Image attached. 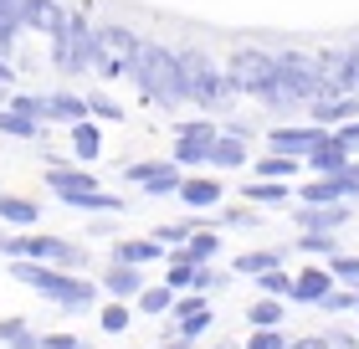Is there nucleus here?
<instances>
[{
	"mask_svg": "<svg viewBox=\"0 0 359 349\" xmlns=\"http://www.w3.org/2000/svg\"><path fill=\"white\" fill-rule=\"evenodd\" d=\"M205 324H210V303H205V293H185V298H175V308L165 313V334H185V339H201L205 334Z\"/></svg>",
	"mask_w": 359,
	"mask_h": 349,
	"instance_id": "obj_11",
	"label": "nucleus"
},
{
	"mask_svg": "<svg viewBox=\"0 0 359 349\" xmlns=\"http://www.w3.org/2000/svg\"><path fill=\"white\" fill-rule=\"evenodd\" d=\"M21 257H41V262H57L67 272H88V246L72 242V237H26V252Z\"/></svg>",
	"mask_w": 359,
	"mask_h": 349,
	"instance_id": "obj_10",
	"label": "nucleus"
},
{
	"mask_svg": "<svg viewBox=\"0 0 359 349\" xmlns=\"http://www.w3.org/2000/svg\"><path fill=\"white\" fill-rule=\"evenodd\" d=\"M221 221H226V226H257V211H252V201H247V206L221 211Z\"/></svg>",
	"mask_w": 359,
	"mask_h": 349,
	"instance_id": "obj_44",
	"label": "nucleus"
},
{
	"mask_svg": "<svg viewBox=\"0 0 359 349\" xmlns=\"http://www.w3.org/2000/svg\"><path fill=\"white\" fill-rule=\"evenodd\" d=\"M0 134L6 139H41V119H31V113H21L15 103L0 108Z\"/></svg>",
	"mask_w": 359,
	"mask_h": 349,
	"instance_id": "obj_26",
	"label": "nucleus"
},
{
	"mask_svg": "<svg viewBox=\"0 0 359 349\" xmlns=\"http://www.w3.org/2000/svg\"><path fill=\"white\" fill-rule=\"evenodd\" d=\"M46 349H83L77 334H46Z\"/></svg>",
	"mask_w": 359,
	"mask_h": 349,
	"instance_id": "obj_47",
	"label": "nucleus"
},
{
	"mask_svg": "<svg viewBox=\"0 0 359 349\" xmlns=\"http://www.w3.org/2000/svg\"><path fill=\"white\" fill-rule=\"evenodd\" d=\"M52 62H57L67 77L83 72L88 62H93V26L83 21V15H67V26L52 37Z\"/></svg>",
	"mask_w": 359,
	"mask_h": 349,
	"instance_id": "obj_7",
	"label": "nucleus"
},
{
	"mask_svg": "<svg viewBox=\"0 0 359 349\" xmlns=\"http://www.w3.org/2000/svg\"><path fill=\"white\" fill-rule=\"evenodd\" d=\"M267 268H283V252H241L231 262L236 277H257V272H267Z\"/></svg>",
	"mask_w": 359,
	"mask_h": 349,
	"instance_id": "obj_31",
	"label": "nucleus"
},
{
	"mask_svg": "<svg viewBox=\"0 0 359 349\" xmlns=\"http://www.w3.org/2000/svg\"><path fill=\"white\" fill-rule=\"evenodd\" d=\"M298 252H308V257H339V242H334V231H303L298 242Z\"/></svg>",
	"mask_w": 359,
	"mask_h": 349,
	"instance_id": "obj_32",
	"label": "nucleus"
},
{
	"mask_svg": "<svg viewBox=\"0 0 359 349\" xmlns=\"http://www.w3.org/2000/svg\"><path fill=\"white\" fill-rule=\"evenodd\" d=\"M185 252H190V262H216V252H221V237H216V231H190Z\"/></svg>",
	"mask_w": 359,
	"mask_h": 349,
	"instance_id": "obj_33",
	"label": "nucleus"
},
{
	"mask_svg": "<svg viewBox=\"0 0 359 349\" xmlns=\"http://www.w3.org/2000/svg\"><path fill=\"white\" fill-rule=\"evenodd\" d=\"M318 308H323V313H349V308H359V298H354V293H339V288H329Z\"/></svg>",
	"mask_w": 359,
	"mask_h": 349,
	"instance_id": "obj_39",
	"label": "nucleus"
},
{
	"mask_svg": "<svg viewBox=\"0 0 359 349\" xmlns=\"http://www.w3.org/2000/svg\"><path fill=\"white\" fill-rule=\"evenodd\" d=\"M323 139H329V129H323V124H308V129H292V124H287V129H272V134H267L272 149H283V154H298V159H308Z\"/></svg>",
	"mask_w": 359,
	"mask_h": 349,
	"instance_id": "obj_15",
	"label": "nucleus"
},
{
	"mask_svg": "<svg viewBox=\"0 0 359 349\" xmlns=\"http://www.w3.org/2000/svg\"><path fill=\"white\" fill-rule=\"evenodd\" d=\"M123 180H134L144 195H180L185 164H175V159H139V164H123Z\"/></svg>",
	"mask_w": 359,
	"mask_h": 349,
	"instance_id": "obj_8",
	"label": "nucleus"
},
{
	"mask_svg": "<svg viewBox=\"0 0 359 349\" xmlns=\"http://www.w3.org/2000/svg\"><path fill=\"white\" fill-rule=\"evenodd\" d=\"M241 195H247L252 206H287V201H292L298 190H292L287 180H262V175H257V180H252V185L241 190Z\"/></svg>",
	"mask_w": 359,
	"mask_h": 349,
	"instance_id": "obj_24",
	"label": "nucleus"
},
{
	"mask_svg": "<svg viewBox=\"0 0 359 349\" xmlns=\"http://www.w3.org/2000/svg\"><path fill=\"white\" fill-rule=\"evenodd\" d=\"M128 82L149 98L154 108H180V103H190V88H185V67H180V52H165V46H154V41H144L139 46V57H134V67H128Z\"/></svg>",
	"mask_w": 359,
	"mask_h": 349,
	"instance_id": "obj_2",
	"label": "nucleus"
},
{
	"mask_svg": "<svg viewBox=\"0 0 359 349\" xmlns=\"http://www.w3.org/2000/svg\"><path fill=\"white\" fill-rule=\"evenodd\" d=\"M190 344H195V339H185V334H170V344H165V349H190Z\"/></svg>",
	"mask_w": 359,
	"mask_h": 349,
	"instance_id": "obj_49",
	"label": "nucleus"
},
{
	"mask_svg": "<svg viewBox=\"0 0 359 349\" xmlns=\"http://www.w3.org/2000/svg\"><path fill=\"white\" fill-rule=\"evenodd\" d=\"M247 134H231V129H226V134H216V144H210V170H241V164H247Z\"/></svg>",
	"mask_w": 359,
	"mask_h": 349,
	"instance_id": "obj_20",
	"label": "nucleus"
},
{
	"mask_svg": "<svg viewBox=\"0 0 359 349\" xmlns=\"http://www.w3.org/2000/svg\"><path fill=\"white\" fill-rule=\"evenodd\" d=\"M21 6H26V0H0V15H15V21H21ZM26 26V21H21Z\"/></svg>",
	"mask_w": 359,
	"mask_h": 349,
	"instance_id": "obj_48",
	"label": "nucleus"
},
{
	"mask_svg": "<svg viewBox=\"0 0 359 349\" xmlns=\"http://www.w3.org/2000/svg\"><path fill=\"white\" fill-rule=\"evenodd\" d=\"M97 282H103V293H108V298H123V303L149 288V277H144L139 262H113V257H108V268H103V277H97Z\"/></svg>",
	"mask_w": 359,
	"mask_h": 349,
	"instance_id": "obj_14",
	"label": "nucleus"
},
{
	"mask_svg": "<svg viewBox=\"0 0 359 349\" xmlns=\"http://www.w3.org/2000/svg\"><path fill=\"white\" fill-rule=\"evenodd\" d=\"M108 257L113 262H139V268H149V262H165L170 257V246L159 242V237H118L108 246Z\"/></svg>",
	"mask_w": 359,
	"mask_h": 349,
	"instance_id": "obj_16",
	"label": "nucleus"
},
{
	"mask_svg": "<svg viewBox=\"0 0 359 349\" xmlns=\"http://www.w3.org/2000/svg\"><path fill=\"white\" fill-rule=\"evenodd\" d=\"M247 349H287V334H277V329H252Z\"/></svg>",
	"mask_w": 359,
	"mask_h": 349,
	"instance_id": "obj_41",
	"label": "nucleus"
},
{
	"mask_svg": "<svg viewBox=\"0 0 359 349\" xmlns=\"http://www.w3.org/2000/svg\"><path fill=\"white\" fill-rule=\"evenodd\" d=\"M210 349H231V344H210Z\"/></svg>",
	"mask_w": 359,
	"mask_h": 349,
	"instance_id": "obj_51",
	"label": "nucleus"
},
{
	"mask_svg": "<svg viewBox=\"0 0 359 349\" xmlns=\"http://www.w3.org/2000/svg\"><path fill=\"white\" fill-rule=\"evenodd\" d=\"M210 144H216V124H210V119L175 124V164H185V170L210 164Z\"/></svg>",
	"mask_w": 359,
	"mask_h": 349,
	"instance_id": "obj_9",
	"label": "nucleus"
},
{
	"mask_svg": "<svg viewBox=\"0 0 359 349\" xmlns=\"http://www.w3.org/2000/svg\"><path fill=\"white\" fill-rule=\"evenodd\" d=\"M257 175H262V180H292V175H298V154L272 149L267 159H257Z\"/></svg>",
	"mask_w": 359,
	"mask_h": 349,
	"instance_id": "obj_30",
	"label": "nucleus"
},
{
	"mask_svg": "<svg viewBox=\"0 0 359 349\" xmlns=\"http://www.w3.org/2000/svg\"><path fill=\"white\" fill-rule=\"evenodd\" d=\"M334 134H339V139H344L349 149H359V119H349V124H339V129H334Z\"/></svg>",
	"mask_w": 359,
	"mask_h": 349,
	"instance_id": "obj_46",
	"label": "nucleus"
},
{
	"mask_svg": "<svg viewBox=\"0 0 359 349\" xmlns=\"http://www.w3.org/2000/svg\"><path fill=\"white\" fill-rule=\"evenodd\" d=\"M21 21H15V15H0V57H11L15 52V37H21Z\"/></svg>",
	"mask_w": 359,
	"mask_h": 349,
	"instance_id": "obj_40",
	"label": "nucleus"
},
{
	"mask_svg": "<svg viewBox=\"0 0 359 349\" xmlns=\"http://www.w3.org/2000/svg\"><path fill=\"white\" fill-rule=\"evenodd\" d=\"M26 329H31V324L21 319V313H11V319H0V344H15V339L26 334Z\"/></svg>",
	"mask_w": 359,
	"mask_h": 349,
	"instance_id": "obj_42",
	"label": "nucleus"
},
{
	"mask_svg": "<svg viewBox=\"0 0 359 349\" xmlns=\"http://www.w3.org/2000/svg\"><path fill=\"white\" fill-rule=\"evenodd\" d=\"M334 272L329 268H308V272H298V288H292V298H298V303H323V293L334 288Z\"/></svg>",
	"mask_w": 359,
	"mask_h": 349,
	"instance_id": "obj_25",
	"label": "nucleus"
},
{
	"mask_svg": "<svg viewBox=\"0 0 359 349\" xmlns=\"http://www.w3.org/2000/svg\"><path fill=\"white\" fill-rule=\"evenodd\" d=\"M329 272L344 282H359V257H329Z\"/></svg>",
	"mask_w": 359,
	"mask_h": 349,
	"instance_id": "obj_43",
	"label": "nucleus"
},
{
	"mask_svg": "<svg viewBox=\"0 0 359 349\" xmlns=\"http://www.w3.org/2000/svg\"><path fill=\"white\" fill-rule=\"evenodd\" d=\"M180 67H185V88H190V103H201V108H226V98H231L236 88H231V77H226L216 62H210L205 52H180Z\"/></svg>",
	"mask_w": 359,
	"mask_h": 349,
	"instance_id": "obj_5",
	"label": "nucleus"
},
{
	"mask_svg": "<svg viewBox=\"0 0 359 349\" xmlns=\"http://www.w3.org/2000/svg\"><path fill=\"white\" fill-rule=\"evenodd\" d=\"M226 282H231V277H226L221 268H210V262H195V293H221Z\"/></svg>",
	"mask_w": 359,
	"mask_h": 349,
	"instance_id": "obj_36",
	"label": "nucleus"
},
{
	"mask_svg": "<svg viewBox=\"0 0 359 349\" xmlns=\"http://www.w3.org/2000/svg\"><path fill=\"white\" fill-rule=\"evenodd\" d=\"M0 221H6V226H21V231H31V226L41 221V206L31 201V195H6V190H0Z\"/></svg>",
	"mask_w": 359,
	"mask_h": 349,
	"instance_id": "obj_22",
	"label": "nucleus"
},
{
	"mask_svg": "<svg viewBox=\"0 0 359 349\" xmlns=\"http://www.w3.org/2000/svg\"><path fill=\"white\" fill-rule=\"evenodd\" d=\"M292 221H298V231H339L349 221V201H298Z\"/></svg>",
	"mask_w": 359,
	"mask_h": 349,
	"instance_id": "obj_13",
	"label": "nucleus"
},
{
	"mask_svg": "<svg viewBox=\"0 0 359 349\" xmlns=\"http://www.w3.org/2000/svg\"><path fill=\"white\" fill-rule=\"evenodd\" d=\"M88 108H93V119H103V124H118V119H123V103H118L113 93H103V88L88 93Z\"/></svg>",
	"mask_w": 359,
	"mask_h": 349,
	"instance_id": "obj_34",
	"label": "nucleus"
},
{
	"mask_svg": "<svg viewBox=\"0 0 359 349\" xmlns=\"http://www.w3.org/2000/svg\"><path fill=\"white\" fill-rule=\"evenodd\" d=\"M313 113H318L323 129H339V124L359 119V93H334V98H323V103H313Z\"/></svg>",
	"mask_w": 359,
	"mask_h": 349,
	"instance_id": "obj_21",
	"label": "nucleus"
},
{
	"mask_svg": "<svg viewBox=\"0 0 359 349\" xmlns=\"http://www.w3.org/2000/svg\"><path fill=\"white\" fill-rule=\"evenodd\" d=\"M226 77H231V88L236 93H247V98H272L277 88V57L267 52H257V46H247V52H236L231 62H226Z\"/></svg>",
	"mask_w": 359,
	"mask_h": 349,
	"instance_id": "obj_6",
	"label": "nucleus"
},
{
	"mask_svg": "<svg viewBox=\"0 0 359 349\" xmlns=\"http://www.w3.org/2000/svg\"><path fill=\"white\" fill-rule=\"evenodd\" d=\"M88 93L77 98V93H46V119L52 124H77V119H88Z\"/></svg>",
	"mask_w": 359,
	"mask_h": 349,
	"instance_id": "obj_23",
	"label": "nucleus"
},
{
	"mask_svg": "<svg viewBox=\"0 0 359 349\" xmlns=\"http://www.w3.org/2000/svg\"><path fill=\"white\" fill-rule=\"evenodd\" d=\"M349 154H354V149H349V144L329 129V139H323L313 154H308V170H313V175H339V170H349V164H354Z\"/></svg>",
	"mask_w": 359,
	"mask_h": 349,
	"instance_id": "obj_18",
	"label": "nucleus"
},
{
	"mask_svg": "<svg viewBox=\"0 0 359 349\" xmlns=\"http://www.w3.org/2000/svg\"><path fill=\"white\" fill-rule=\"evenodd\" d=\"M139 37L128 26H97L93 31V62H88V72H97L103 82L113 77H128V67H134V57H139Z\"/></svg>",
	"mask_w": 359,
	"mask_h": 349,
	"instance_id": "obj_4",
	"label": "nucleus"
},
{
	"mask_svg": "<svg viewBox=\"0 0 359 349\" xmlns=\"http://www.w3.org/2000/svg\"><path fill=\"white\" fill-rule=\"evenodd\" d=\"M339 93V82L334 72L323 67V57H303V52H283L277 57V88L267 103L272 108H287V103H323V98H334Z\"/></svg>",
	"mask_w": 359,
	"mask_h": 349,
	"instance_id": "obj_3",
	"label": "nucleus"
},
{
	"mask_svg": "<svg viewBox=\"0 0 359 349\" xmlns=\"http://www.w3.org/2000/svg\"><path fill=\"white\" fill-rule=\"evenodd\" d=\"M97 149H103V134H97V119L88 113V119L72 124V154L88 164V159H97Z\"/></svg>",
	"mask_w": 359,
	"mask_h": 349,
	"instance_id": "obj_27",
	"label": "nucleus"
},
{
	"mask_svg": "<svg viewBox=\"0 0 359 349\" xmlns=\"http://www.w3.org/2000/svg\"><path fill=\"white\" fill-rule=\"evenodd\" d=\"M247 319H252V329H277V324H283L287 319V308H283V298H257V303L247 308Z\"/></svg>",
	"mask_w": 359,
	"mask_h": 349,
	"instance_id": "obj_29",
	"label": "nucleus"
},
{
	"mask_svg": "<svg viewBox=\"0 0 359 349\" xmlns=\"http://www.w3.org/2000/svg\"><path fill=\"white\" fill-rule=\"evenodd\" d=\"M11 103V93H6V82H0V108H6Z\"/></svg>",
	"mask_w": 359,
	"mask_h": 349,
	"instance_id": "obj_50",
	"label": "nucleus"
},
{
	"mask_svg": "<svg viewBox=\"0 0 359 349\" xmlns=\"http://www.w3.org/2000/svg\"><path fill=\"white\" fill-rule=\"evenodd\" d=\"M21 21H26V31H41V37L52 41L57 31L67 26V11H62L57 0H26V6H21Z\"/></svg>",
	"mask_w": 359,
	"mask_h": 349,
	"instance_id": "obj_17",
	"label": "nucleus"
},
{
	"mask_svg": "<svg viewBox=\"0 0 359 349\" xmlns=\"http://www.w3.org/2000/svg\"><path fill=\"white\" fill-rule=\"evenodd\" d=\"M97 324H103V334H123V329H128V303H123V298H113Z\"/></svg>",
	"mask_w": 359,
	"mask_h": 349,
	"instance_id": "obj_37",
	"label": "nucleus"
},
{
	"mask_svg": "<svg viewBox=\"0 0 359 349\" xmlns=\"http://www.w3.org/2000/svg\"><path fill=\"white\" fill-rule=\"evenodd\" d=\"M190 231H195V221H170V226H154L149 237H159L165 246H185V242H190Z\"/></svg>",
	"mask_w": 359,
	"mask_h": 349,
	"instance_id": "obj_38",
	"label": "nucleus"
},
{
	"mask_svg": "<svg viewBox=\"0 0 359 349\" xmlns=\"http://www.w3.org/2000/svg\"><path fill=\"white\" fill-rule=\"evenodd\" d=\"M175 298H180V293L170 288V282H149V288L139 293V308L149 313V319H165V313L175 308Z\"/></svg>",
	"mask_w": 359,
	"mask_h": 349,
	"instance_id": "obj_28",
	"label": "nucleus"
},
{
	"mask_svg": "<svg viewBox=\"0 0 359 349\" xmlns=\"http://www.w3.org/2000/svg\"><path fill=\"white\" fill-rule=\"evenodd\" d=\"M257 282H262V293H272V298H292V288H298V277H287L283 268L257 272Z\"/></svg>",
	"mask_w": 359,
	"mask_h": 349,
	"instance_id": "obj_35",
	"label": "nucleus"
},
{
	"mask_svg": "<svg viewBox=\"0 0 359 349\" xmlns=\"http://www.w3.org/2000/svg\"><path fill=\"white\" fill-rule=\"evenodd\" d=\"M6 349H46V334H36V329H26L15 344H6Z\"/></svg>",
	"mask_w": 359,
	"mask_h": 349,
	"instance_id": "obj_45",
	"label": "nucleus"
},
{
	"mask_svg": "<svg viewBox=\"0 0 359 349\" xmlns=\"http://www.w3.org/2000/svg\"><path fill=\"white\" fill-rule=\"evenodd\" d=\"M221 180H210V175H185V185H180L175 201H185L190 211H216L221 206Z\"/></svg>",
	"mask_w": 359,
	"mask_h": 349,
	"instance_id": "obj_19",
	"label": "nucleus"
},
{
	"mask_svg": "<svg viewBox=\"0 0 359 349\" xmlns=\"http://www.w3.org/2000/svg\"><path fill=\"white\" fill-rule=\"evenodd\" d=\"M11 277L21 282V288L41 293L46 303L67 308V313L93 308L97 293H103V282H93L83 272H67V268H57V262H41V257H11Z\"/></svg>",
	"mask_w": 359,
	"mask_h": 349,
	"instance_id": "obj_1",
	"label": "nucleus"
},
{
	"mask_svg": "<svg viewBox=\"0 0 359 349\" xmlns=\"http://www.w3.org/2000/svg\"><path fill=\"white\" fill-rule=\"evenodd\" d=\"M46 190H52L62 206H72L77 195L97 190V180H93V175L83 170V159H77V164H46Z\"/></svg>",
	"mask_w": 359,
	"mask_h": 349,
	"instance_id": "obj_12",
	"label": "nucleus"
},
{
	"mask_svg": "<svg viewBox=\"0 0 359 349\" xmlns=\"http://www.w3.org/2000/svg\"><path fill=\"white\" fill-rule=\"evenodd\" d=\"M0 226H6V221H0Z\"/></svg>",
	"mask_w": 359,
	"mask_h": 349,
	"instance_id": "obj_52",
	"label": "nucleus"
}]
</instances>
